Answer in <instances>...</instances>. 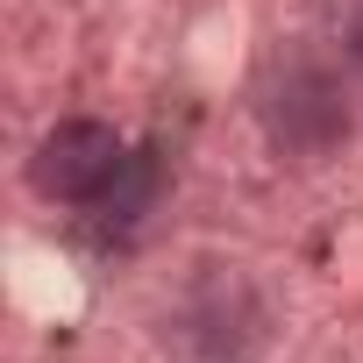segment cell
Instances as JSON below:
<instances>
[{
    "label": "cell",
    "mask_w": 363,
    "mask_h": 363,
    "mask_svg": "<svg viewBox=\"0 0 363 363\" xmlns=\"http://www.w3.org/2000/svg\"><path fill=\"white\" fill-rule=\"evenodd\" d=\"M128 171V143L93 121V114H72L57 128H43L36 157H29V186L43 200H65V207H93L114 193V178Z\"/></svg>",
    "instance_id": "6da1fadb"
},
{
    "label": "cell",
    "mask_w": 363,
    "mask_h": 363,
    "mask_svg": "<svg viewBox=\"0 0 363 363\" xmlns=\"http://www.w3.org/2000/svg\"><path fill=\"white\" fill-rule=\"evenodd\" d=\"M264 128H271V150L292 157V164H320L328 150H342L349 135V93L335 72L320 65H292L271 79L264 93Z\"/></svg>",
    "instance_id": "7a4b0ae2"
},
{
    "label": "cell",
    "mask_w": 363,
    "mask_h": 363,
    "mask_svg": "<svg viewBox=\"0 0 363 363\" xmlns=\"http://www.w3.org/2000/svg\"><path fill=\"white\" fill-rule=\"evenodd\" d=\"M349 43H356V57H363V15H356V29H349Z\"/></svg>",
    "instance_id": "3957f363"
}]
</instances>
